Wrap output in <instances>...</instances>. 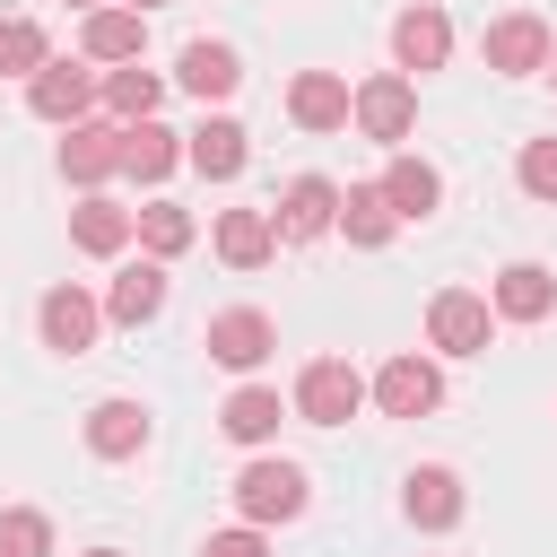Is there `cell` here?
I'll list each match as a JSON object with an SVG mask.
<instances>
[{"label": "cell", "mask_w": 557, "mask_h": 557, "mask_svg": "<svg viewBox=\"0 0 557 557\" xmlns=\"http://www.w3.org/2000/svg\"><path fill=\"white\" fill-rule=\"evenodd\" d=\"M200 557H270V540H261L252 522H235V531H209V540H200Z\"/></svg>", "instance_id": "cell-32"}, {"label": "cell", "mask_w": 557, "mask_h": 557, "mask_svg": "<svg viewBox=\"0 0 557 557\" xmlns=\"http://www.w3.org/2000/svg\"><path fill=\"white\" fill-rule=\"evenodd\" d=\"M200 348L226 366V374H252L270 348H278V322L261 313V305H226V313H209V331H200Z\"/></svg>", "instance_id": "cell-5"}, {"label": "cell", "mask_w": 557, "mask_h": 557, "mask_svg": "<svg viewBox=\"0 0 557 557\" xmlns=\"http://www.w3.org/2000/svg\"><path fill=\"white\" fill-rule=\"evenodd\" d=\"M487 305H496V322H548L557 313V278L540 261H505L496 287H487Z\"/></svg>", "instance_id": "cell-15"}, {"label": "cell", "mask_w": 557, "mask_h": 557, "mask_svg": "<svg viewBox=\"0 0 557 557\" xmlns=\"http://www.w3.org/2000/svg\"><path fill=\"white\" fill-rule=\"evenodd\" d=\"M139 444H148V409H139V400L113 392V400L87 409V453H96V461H131Z\"/></svg>", "instance_id": "cell-20"}, {"label": "cell", "mask_w": 557, "mask_h": 557, "mask_svg": "<svg viewBox=\"0 0 557 557\" xmlns=\"http://www.w3.org/2000/svg\"><path fill=\"white\" fill-rule=\"evenodd\" d=\"M131 9H139V17H148V9H165V0H131Z\"/></svg>", "instance_id": "cell-33"}, {"label": "cell", "mask_w": 557, "mask_h": 557, "mask_svg": "<svg viewBox=\"0 0 557 557\" xmlns=\"http://www.w3.org/2000/svg\"><path fill=\"white\" fill-rule=\"evenodd\" d=\"M392 61H400V78H409V70H418V78L444 70V61H453V17H444L435 0L400 9V17H392Z\"/></svg>", "instance_id": "cell-9"}, {"label": "cell", "mask_w": 557, "mask_h": 557, "mask_svg": "<svg viewBox=\"0 0 557 557\" xmlns=\"http://www.w3.org/2000/svg\"><path fill=\"white\" fill-rule=\"evenodd\" d=\"M513 174H522V191H531V200H548V209H557V139H522V165H513Z\"/></svg>", "instance_id": "cell-31"}, {"label": "cell", "mask_w": 557, "mask_h": 557, "mask_svg": "<svg viewBox=\"0 0 557 557\" xmlns=\"http://www.w3.org/2000/svg\"><path fill=\"white\" fill-rule=\"evenodd\" d=\"M305 496H313V487H305L296 461H244V470H235V513H244L252 531H261V522H296Z\"/></svg>", "instance_id": "cell-2"}, {"label": "cell", "mask_w": 557, "mask_h": 557, "mask_svg": "<svg viewBox=\"0 0 557 557\" xmlns=\"http://www.w3.org/2000/svg\"><path fill=\"white\" fill-rule=\"evenodd\" d=\"M200 104H218V96H235L244 87V61H235V44H218V35H200V44H183V70H174Z\"/></svg>", "instance_id": "cell-21"}, {"label": "cell", "mask_w": 557, "mask_h": 557, "mask_svg": "<svg viewBox=\"0 0 557 557\" xmlns=\"http://www.w3.org/2000/svg\"><path fill=\"white\" fill-rule=\"evenodd\" d=\"M487 331H496V305L470 296V287H444V296L426 305V348H444V357H479Z\"/></svg>", "instance_id": "cell-6"}, {"label": "cell", "mask_w": 557, "mask_h": 557, "mask_svg": "<svg viewBox=\"0 0 557 557\" xmlns=\"http://www.w3.org/2000/svg\"><path fill=\"white\" fill-rule=\"evenodd\" d=\"M61 174H70L78 191H96L104 174H122V122H70V139H61Z\"/></svg>", "instance_id": "cell-14"}, {"label": "cell", "mask_w": 557, "mask_h": 557, "mask_svg": "<svg viewBox=\"0 0 557 557\" xmlns=\"http://www.w3.org/2000/svg\"><path fill=\"white\" fill-rule=\"evenodd\" d=\"M0 557H52V522L35 505H9L0 513Z\"/></svg>", "instance_id": "cell-30"}, {"label": "cell", "mask_w": 557, "mask_h": 557, "mask_svg": "<svg viewBox=\"0 0 557 557\" xmlns=\"http://www.w3.org/2000/svg\"><path fill=\"white\" fill-rule=\"evenodd\" d=\"M479 52H487V70H496V78H531V70H548V26H540L531 9H505V17L487 26V44H479Z\"/></svg>", "instance_id": "cell-11"}, {"label": "cell", "mask_w": 557, "mask_h": 557, "mask_svg": "<svg viewBox=\"0 0 557 557\" xmlns=\"http://www.w3.org/2000/svg\"><path fill=\"white\" fill-rule=\"evenodd\" d=\"M548 78H557V52H548Z\"/></svg>", "instance_id": "cell-36"}, {"label": "cell", "mask_w": 557, "mask_h": 557, "mask_svg": "<svg viewBox=\"0 0 557 557\" xmlns=\"http://www.w3.org/2000/svg\"><path fill=\"white\" fill-rule=\"evenodd\" d=\"M52 61V35L35 17H0V78H35Z\"/></svg>", "instance_id": "cell-28"}, {"label": "cell", "mask_w": 557, "mask_h": 557, "mask_svg": "<svg viewBox=\"0 0 557 557\" xmlns=\"http://www.w3.org/2000/svg\"><path fill=\"white\" fill-rule=\"evenodd\" d=\"M87 557H122V548H87Z\"/></svg>", "instance_id": "cell-34"}, {"label": "cell", "mask_w": 557, "mask_h": 557, "mask_svg": "<svg viewBox=\"0 0 557 557\" xmlns=\"http://www.w3.org/2000/svg\"><path fill=\"white\" fill-rule=\"evenodd\" d=\"M278 418H287V409H278V392H270V383H244V392H226V409H218V426H226L235 444H270V435H278Z\"/></svg>", "instance_id": "cell-26"}, {"label": "cell", "mask_w": 557, "mask_h": 557, "mask_svg": "<svg viewBox=\"0 0 557 557\" xmlns=\"http://www.w3.org/2000/svg\"><path fill=\"white\" fill-rule=\"evenodd\" d=\"M139 244H148V261H174V252L191 244V209H174V200H148V209H139Z\"/></svg>", "instance_id": "cell-29"}, {"label": "cell", "mask_w": 557, "mask_h": 557, "mask_svg": "<svg viewBox=\"0 0 557 557\" xmlns=\"http://www.w3.org/2000/svg\"><path fill=\"white\" fill-rule=\"evenodd\" d=\"M383 200H392V218H400V226H418V218H435L444 174H435L426 157H392V165H383Z\"/></svg>", "instance_id": "cell-22"}, {"label": "cell", "mask_w": 557, "mask_h": 557, "mask_svg": "<svg viewBox=\"0 0 557 557\" xmlns=\"http://www.w3.org/2000/svg\"><path fill=\"white\" fill-rule=\"evenodd\" d=\"M157 96H165L157 70H139V61H131V70H104V113H113L122 131H131V122H157Z\"/></svg>", "instance_id": "cell-27"}, {"label": "cell", "mask_w": 557, "mask_h": 557, "mask_svg": "<svg viewBox=\"0 0 557 557\" xmlns=\"http://www.w3.org/2000/svg\"><path fill=\"white\" fill-rule=\"evenodd\" d=\"M78 52H87V61H113V70H131V61L148 52V17H139V9H87V26H78Z\"/></svg>", "instance_id": "cell-16"}, {"label": "cell", "mask_w": 557, "mask_h": 557, "mask_svg": "<svg viewBox=\"0 0 557 557\" xmlns=\"http://www.w3.org/2000/svg\"><path fill=\"white\" fill-rule=\"evenodd\" d=\"M244 157H252V148H244V122H235V113H209L200 131H183V165L209 174V183H235Z\"/></svg>", "instance_id": "cell-13"}, {"label": "cell", "mask_w": 557, "mask_h": 557, "mask_svg": "<svg viewBox=\"0 0 557 557\" xmlns=\"http://www.w3.org/2000/svg\"><path fill=\"white\" fill-rule=\"evenodd\" d=\"M183 165V131H165V122H131L122 131V174L131 183H165Z\"/></svg>", "instance_id": "cell-23"}, {"label": "cell", "mask_w": 557, "mask_h": 557, "mask_svg": "<svg viewBox=\"0 0 557 557\" xmlns=\"http://www.w3.org/2000/svg\"><path fill=\"white\" fill-rule=\"evenodd\" d=\"M131 235H139V209H122V200H104V191H87V200L70 209V244L96 252V261H113Z\"/></svg>", "instance_id": "cell-17"}, {"label": "cell", "mask_w": 557, "mask_h": 557, "mask_svg": "<svg viewBox=\"0 0 557 557\" xmlns=\"http://www.w3.org/2000/svg\"><path fill=\"white\" fill-rule=\"evenodd\" d=\"M366 409V374L348 366V357H313L305 374H296V418L305 426H348Z\"/></svg>", "instance_id": "cell-1"}, {"label": "cell", "mask_w": 557, "mask_h": 557, "mask_svg": "<svg viewBox=\"0 0 557 557\" xmlns=\"http://www.w3.org/2000/svg\"><path fill=\"white\" fill-rule=\"evenodd\" d=\"M35 331H44V348L52 357H87L96 348V331H104V305L87 296V287H44V305H35Z\"/></svg>", "instance_id": "cell-4"}, {"label": "cell", "mask_w": 557, "mask_h": 557, "mask_svg": "<svg viewBox=\"0 0 557 557\" xmlns=\"http://www.w3.org/2000/svg\"><path fill=\"white\" fill-rule=\"evenodd\" d=\"M400 513H409L418 531H453V522H461V479H453L444 461L409 470V479H400Z\"/></svg>", "instance_id": "cell-19"}, {"label": "cell", "mask_w": 557, "mask_h": 557, "mask_svg": "<svg viewBox=\"0 0 557 557\" xmlns=\"http://www.w3.org/2000/svg\"><path fill=\"white\" fill-rule=\"evenodd\" d=\"M287 113H296V131H348V113H357V87H348L339 70H296V87H287Z\"/></svg>", "instance_id": "cell-12"}, {"label": "cell", "mask_w": 557, "mask_h": 557, "mask_svg": "<svg viewBox=\"0 0 557 557\" xmlns=\"http://www.w3.org/2000/svg\"><path fill=\"white\" fill-rule=\"evenodd\" d=\"M339 235H348V244H366V252H383V244L400 235V218H392L383 183H348V191H339Z\"/></svg>", "instance_id": "cell-24"}, {"label": "cell", "mask_w": 557, "mask_h": 557, "mask_svg": "<svg viewBox=\"0 0 557 557\" xmlns=\"http://www.w3.org/2000/svg\"><path fill=\"white\" fill-rule=\"evenodd\" d=\"M157 313H165V261H131V270H113V287H104V322L139 331V322H157Z\"/></svg>", "instance_id": "cell-18"}, {"label": "cell", "mask_w": 557, "mask_h": 557, "mask_svg": "<svg viewBox=\"0 0 557 557\" xmlns=\"http://www.w3.org/2000/svg\"><path fill=\"white\" fill-rule=\"evenodd\" d=\"M96 96H104V78H96L87 61H44V70L26 78V113H35V122H61V131L87 122Z\"/></svg>", "instance_id": "cell-3"}, {"label": "cell", "mask_w": 557, "mask_h": 557, "mask_svg": "<svg viewBox=\"0 0 557 557\" xmlns=\"http://www.w3.org/2000/svg\"><path fill=\"white\" fill-rule=\"evenodd\" d=\"M270 226H278V244L331 235V226H339V183H331V174H296V183L278 191V209H270Z\"/></svg>", "instance_id": "cell-7"}, {"label": "cell", "mask_w": 557, "mask_h": 557, "mask_svg": "<svg viewBox=\"0 0 557 557\" xmlns=\"http://www.w3.org/2000/svg\"><path fill=\"white\" fill-rule=\"evenodd\" d=\"M70 9H104V0H70Z\"/></svg>", "instance_id": "cell-35"}, {"label": "cell", "mask_w": 557, "mask_h": 557, "mask_svg": "<svg viewBox=\"0 0 557 557\" xmlns=\"http://www.w3.org/2000/svg\"><path fill=\"white\" fill-rule=\"evenodd\" d=\"M366 392H374V409H383V418H426V409L444 400V374H435L418 348H400V357H383V374H374Z\"/></svg>", "instance_id": "cell-8"}, {"label": "cell", "mask_w": 557, "mask_h": 557, "mask_svg": "<svg viewBox=\"0 0 557 557\" xmlns=\"http://www.w3.org/2000/svg\"><path fill=\"white\" fill-rule=\"evenodd\" d=\"M366 139H383V148H400L409 139V122H418V87L400 78V70H383V78H366L357 87V113H348Z\"/></svg>", "instance_id": "cell-10"}, {"label": "cell", "mask_w": 557, "mask_h": 557, "mask_svg": "<svg viewBox=\"0 0 557 557\" xmlns=\"http://www.w3.org/2000/svg\"><path fill=\"white\" fill-rule=\"evenodd\" d=\"M270 252H278L270 209H226V218H218V261H226V270H261Z\"/></svg>", "instance_id": "cell-25"}]
</instances>
